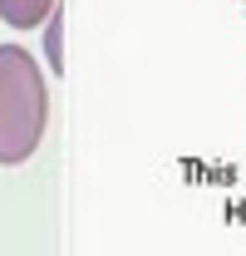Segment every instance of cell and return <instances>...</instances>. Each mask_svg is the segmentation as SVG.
I'll list each match as a JSON object with an SVG mask.
<instances>
[{
  "instance_id": "cell-1",
  "label": "cell",
  "mask_w": 246,
  "mask_h": 256,
  "mask_svg": "<svg viewBox=\"0 0 246 256\" xmlns=\"http://www.w3.org/2000/svg\"><path fill=\"white\" fill-rule=\"evenodd\" d=\"M50 128L44 64L25 44H0V168H20L40 153Z\"/></svg>"
},
{
  "instance_id": "cell-2",
  "label": "cell",
  "mask_w": 246,
  "mask_h": 256,
  "mask_svg": "<svg viewBox=\"0 0 246 256\" xmlns=\"http://www.w3.org/2000/svg\"><path fill=\"white\" fill-rule=\"evenodd\" d=\"M60 0H0V20L15 30H40Z\"/></svg>"
},
{
  "instance_id": "cell-3",
  "label": "cell",
  "mask_w": 246,
  "mask_h": 256,
  "mask_svg": "<svg viewBox=\"0 0 246 256\" xmlns=\"http://www.w3.org/2000/svg\"><path fill=\"white\" fill-rule=\"evenodd\" d=\"M44 69H50V74L64 69V20H60V5H54L50 20H44Z\"/></svg>"
}]
</instances>
